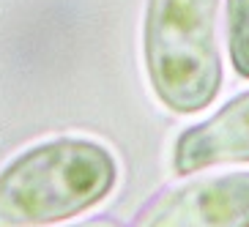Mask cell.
I'll return each instance as SVG.
<instances>
[{"label":"cell","mask_w":249,"mask_h":227,"mask_svg":"<svg viewBox=\"0 0 249 227\" xmlns=\"http://www.w3.org/2000/svg\"><path fill=\"white\" fill-rule=\"evenodd\" d=\"M118 181L115 156L82 137L28 148L0 173V227H44L102 203Z\"/></svg>","instance_id":"6da1fadb"},{"label":"cell","mask_w":249,"mask_h":227,"mask_svg":"<svg viewBox=\"0 0 249 227\" xmlns=\"http://www.w3.org/2000/svg\"><path fill=\"white\" fill-rule=\"evenodd\" d=\"M219 0H148L142 55L148 82L167 110L195 115L222 88Z\"/></svg>","instance_id":"7a4b0ae2"},{"label":"cell","mask_w":249,"mask_h":227,"mask_svg":"<svg viewBox=\"0 0 249 227\" xmlns=\"http://www.w3.org/2000/svg\"><path fill=\"white\" fill-rule=\"evenodd\" d=\"M134 227H249V173L205 175L164 189Z\"/></svg>","instance_id":"3957f363"},{"label":"cell","mask_w":249,"mask_h":227,"mask_svg":"<svg viewBox=\"0 0 249 227\" xmlns=\"http://www.w3.org/2000/svg\"><path fill=\"white\" fill-rule=\"evenodd\" d=\"M71 227H121L115 219H107V216H99V219H88V222H80V225H71Z\"/></svg>","instance_id":"8992f818"},{"label":"cell","mask_w":249,"mask_h":227,"mask_svg":"<svg viewBox=\"0 0 249 227\" xmlns=\"http://www.w3.org/2000/svg\"><path fill=\"white\" fill-rule=\"evenodd\" d=\"M241 161H249V90L230 99L208 121L189 126L173 145V170L178 175Z\"/></svg>","instance_id":"277c9868"},{"label":"cell","mask_w":249,"mask_h":227,"mask_svg":"<svg viewBox=\"0 0 249 227\" xmlns=\"http://www.w3.org/2000/svg\"><path fill=\"white\" fill-rule=\"evenodd\" d=\"M227 52L235 74L249 80V0H227Z\"/></svg>","instance_id":"5b68a950"}]
</instances>
